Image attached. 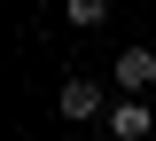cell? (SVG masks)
I'll return each mask as SVG.
<instances>
[{"label":"cell","mask_w":156,"mask_h":141,"mask_svg":"<svg viewBox=\"0 0 156 141\" xmlns=\"http://www.w3.org/2000/svg\"><path fill=\"white\" fill-rule=\"evenodd\" d=\"M55 110L70 125H86V118H109V94H101L94 79H62V94H55Z\"/></svg>","instance_id":"obj_1"},{"label":"cell","mask_w":156,"mask_h":141,"mask_svg":"<svg viewBox=\"0 0 156 141\" xmlns=\"http://www.w3.org/2000/svg\"><path fill=\"white\" fill-rule=\"evenodd\" d=\"M156 86V47H117V94H148Z\"/></svg>","instance_id":"obj_2"},{"label":"cell","mask_w":156,"mask_h":141,"mask_svg":"<svg viewBox=\"0 0 156 141\" xmlns=\"http://www.w3.org/2000/svg\"><path fill=\"white\" fill-rule=\"evenodd\" d=\"M148 133H156L148 102H109V141H148Z\"/></svg>","instance_id":"obj_3"},{"label":"cell","mask_w":156,"mask_h":141,"mask_svg":"<svg viewBox=\"0 0 156 141\" xmlns=\"http://www.w3.org/2000/svg\"><path fill=\"white\" fill-rule=\"evenodd\" d=\"M62 16H70L78 32H101V24H109V0H70V8H62Z\"/></svg>","instance_id":"obj_4"}]
</instances>
